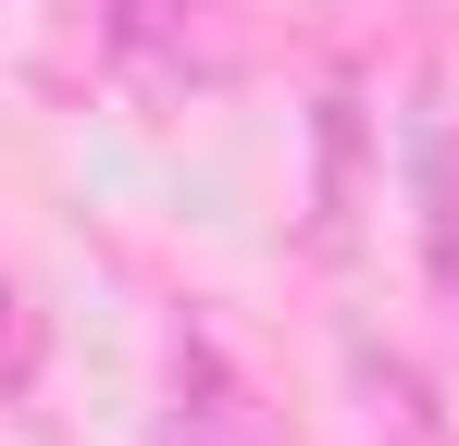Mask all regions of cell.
<instances>
[{"mask_svg": "<svg viewBox=\"0 0 459 446\" xmlns=\"http://www.w3.org/2000/svg\"><path fill=\"white\" fill-rule=\"evenodd\" d=\"M174 446H273L261 384H248L212 335H174Z\"/></svg>", "mask_w": 459, "mask_h": 446, "instance_id": "cell-1", "label": "cell"}, {"mask_svg": "<svg viewBox=\"0 0 459 446\" xmlns=\"http://www.w3.org/2000/svg\"><path fill=\"white\" fill-rule=\"evenodd\" d=\"M186 13H199V0H112V50L150 74V87H186V74L212 87V74H224V38L186 25Z\"/></svg>", "mask_w": 459, "mask_h": 446, "instance_id": "cell-2", "label": "cell"}, {"mask_svg": "<svg viewBox=\"0 0 459 446\" xmlns=\"http://www.w3.org/2000/svg\"><path fill=\"white\" fill-rule=\"evenodd\" d=\"M348 211H360V99L335 87L323 99V211H310V248H348Z\"/></svg>", "mask_w": 459, "mask_h": 446, "instance_id": "cell-3", "label": "cell"}, {"mask_svg": "<svg viewBox=\"0 0 459 446\" xmlns=\"http://www.w3.org/2000/svg\"><path fill=\"white\" fill-rule=\"evenodd\" d=\"M38 372V322H25V297L0 286V384H25Z\"/></svg>", "mask_w": 459, "mask_h": 446, "instance_id": "cell-4", "label": "cell"}]
</instances>
